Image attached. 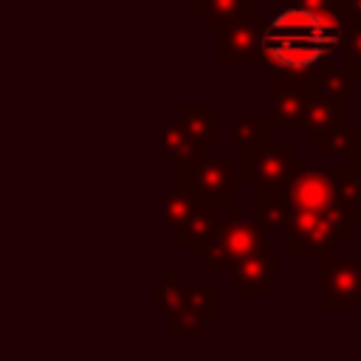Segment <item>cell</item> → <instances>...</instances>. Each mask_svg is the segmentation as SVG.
<instances>
[{
    "instance_id": "obj_1",
    "label": "cell",
    "mask_w": 361,
    "mask_h": 361,
    "mask_svg": "<svg viewBox=\"0 0 361 361\" xmlns=\"http://www.w3.org/2000/svg\"><path fill=\"white\" fill-rule=\"evenodd\" d=\"M347 14L316 8L305 0H279L265 14L262 65L274 76H313L344 56Z\"/></svg>"
},
{
    "instance_id": "obj_5",
    "label": "cell",
    "mask_w": 361,
    "mask_h": 361,
    "mask_svg": "<svg viewBox=\"0 0 361 361\" xmlns=\"http://www.w3.org/2000/svg\"><path fill=\"white\" fill-rule=\"evenodd\" d=\"M245 178L254 192H285L296 172V144L293 141H265L257 152L240 158Z\"/></svg>"
},
{
    "instance_id": "obj_4",
    "label": "cell",
    "mask_w": 361,
    "mask_h": 361,
    "mask_svg": "<svg viewBox=\"0 0 361 361\" xmlns=\"http://www.w3.org/2000/svg\"><path fill=\"white\" fill-rule=\"evenodd\" d=\"M234 155H203L195 166L178 169L172 180H166V192H186L197 200L231 206V197L245 192V172L231 164Z\"/></svg>"
},
{
    "instance_id": "obj_19",
    "label": "cell",
    "mask_w": 361,
    "mask_h": 361,
    "mask_svg": "<svg viewBox=\"0 0 361 361\" xmlns=\"http://www.w3.org/2000/svg\"><path fill=\"white\" fill-rule=\"evenodd\" d=\"M180 296L209 324L220 319V285L217 282H180Z\"/></svg>"
},
{
    "instance_id": "obj_27",
    "label": "cell",
    "mask_w": 361,
    "mask_h": 361,
    "mask_svg": "<svg viewBox=\"0 0 361 361\" xmlns=\"http://www.w3.org/2000/svg\"><path fill=\"white\" fill-rule=\"evenodd\" d=\"M355 313H358V322H361V305H358V310H355Z\"/></svg>"
},
{
    "instance_id": "obj_29",
    "label": "cell",
    "mask_w": 361,
    "mask_h": 361,
    "mask_svg": "<svg viewBox=\"0 0 361 361\" xmlns=\"http://www.w3.org/2000/svg\"><path fill=\"white\" fill-rule=\"evenodd\" d=\"M259 3H262V0H259Z\"/></svg>"
},
{
    "instance_id": "obj_21",
    "label": "cell",
    "mask_w": 361,
    "mask_h": 361,
    "mask_svg": "<svg viewBox=\"0 0 361 361\" xmlns=\"http://www.w3.org/2000/svg\"><path fill=\"white\" fill-rule=\"evenodd\" d=\"M197 206V197L195 195H186V192H166V231L169 234H178L183 228V223L189 220V214L195 212Z\"/></svg>"
},
{
    "instance_id": "obj_23",
    "label": "cell",
    "mask_w": 361,
    "mask_h": 361,
    "mask_svg": "<svg viewBox=\"0 0 361 361\" xmlns=\"http://www.w3.org/2000/svg\"><path fill=\"white\" fill-rule=\"evenodd\" d=\"M358 138H361V135H358L353 127H341V130L330 133V135L319 144V149H322V155H327V158H347V152L353 149V144H355Z\"/></svg>"
},
{
    "instance_id": "obj_15",
    "label": "cell",
    "mask_w": 361,
    "mask_h": 361,
    "mask_svg": "<svg viewBox=\"0 0 361 361\" xmlns=\"http://www.w3.org/2000/svg\"><path fill=\"white\" fill-rule=\"evenodd\" d=\"M206 144L195 141L178 121L175 116L166 118V169L169 172H178L183 166H195L206 152Z\"/></svg>"
},
{
    "instance_id": "obj_17",
    "label": "cell",
    "mask_w": 361,
    "mask_h": 361,
    "mask_svg": "<svg viewBox=\"0 0 361 361\" xmlns=\"http://www.w3.org/2000/svg\"><path fill=\"white\" fill-rule=\"evenodd\" d=\"M192 11L206 28H220L231 20L259 14V0H192Z\"/></svg>"
},
{
    "instance_id": "obj_6",
    "label": "cell",
    "mask_w": 361,
    "mask_h": 361,
    "mask_svg": "<svg viewBox=\"0 0 361 361\" xmlns=\"http://www.w3.org/2000/svg\"><path fill=\"white\" fill-rule=\"evenodd\" d=\"M322 310H358L361 305V259L358 257H324L319 259Z\"/></svg>"
},
{
    "instance_id": "obj_20",
    "label": "cell",
    "mask_w": 361,
    "mask_h": 361,
    "mask_svg": "<svg viewBox=\"0 0 361 361\" xmlns=\"http://www.w3.org/2000/svg\"><path fill=\"white\" fill-rule=\"evenodd\" d=\"M164 313H166V333L169 336H203L209 327V322L189 302H183V296H178Z\"/></svg>"
},
{
    "instance_id": "obj_3",
    "label": "cell",
    "mask_w": 361,
    "mask_h": 361,
    "mask_svg": "<svg viewBox=\"0 0 361 361\" xmlns=\"http://www.w3.org/2000/svg\"><path fill=\"white\" fill-rule=\"evenodd\" d=\"M268 237L271 234L262 228L259 220L248 223L245 209L231 203L228 212H226V220L217 228V234L206 245L192 248V259L203 262L206 271H228L240 259L268 251Z\"/></svg>"
},
{
    "instance_id": "obj_18",
    "label": "cell",
    "mask_w": 361,
    "mask_h": 361,
    "mask_svg": "<svg viewBox=\"0 0 361 361\" xmlns=\"http://www.w3.org/2000/svg\"><path fill=\"white\" fill-rule=\"evenodd\" d=\"M254 206L259 212V223L268 234H282L290 220V203L285 192H254Z\"/></svg>"
},
{
    "instance_id": "obj_25",
    "label": "cell",
    "mask_w": 361,
    "mask_h": 361,
    "mask_svg": "<svg viewBox=\"0 0 361 361\" xmlns=\"http://www.w3.org/2000/svg\"><path fill=\"white\" fill-rule=\"evenodd\" d=\"M344 164L347 166H353V169H358L361 172V138L353 144V149L347 152V158H344Z\"/></svg>"
},
{
    "instance_id": "obj_2",
    "label": "cell",
    "mask_w": 361,
    "mask_h": 361,
    "mask_svg": "<svg viewBox=\"0 0 361 361\" xmlns=\"http://www.w3.org/2000/svg\"><path fill=\"white\" fill-rule=\"evenodd\" d=\"M358 212L361 209L341 200L330 212H290L282 243L296 259H324L336 254V248H344L347 237L361 228Z\"/></svg>"
},
{
    "instance_id": "obj_10",
    "label": "cell",
    "mask_w": 361,
    "mask_h": 361,
    "mask_svg": "<svg viewBox=\"0 0 361 361\" xmlns=\"http://www.w3.org/2000/svg\"><path fill=\"white\" fill-rule=\"evenodd\" d=\"M285 195H288L290 212H330L338 203L336 175L327 166L296 169Z\"/></svg>"
},
{
    "instance_id": "obj_16",
    "label": "cell",
    "mask_w": 361,
    "mask_h": 361,
    "mask_svg": "<svg viewBox=\"0 0 361 361\" xmlns=\"http://www.w3.org/2000/svg\"><path fill=\"white\" fill-rule=\"evenodd\" d=\"M361 79H358V65H353L350 59L347 62H336V65H327L322 68L319 73L310 76V90L313 93H322V96H353L358 90Z\"/></svg>"
},
{
    "instance_id": "obj_22",
    "label": "cell",
    "mask_w": 361,
    "mask_h": 361,
    "mask_svg": "<svg viewBox=\"0 0 361 361\" xmlns=\"http://www.w3.org/2000/svg\"><path fill=\"white\" fill-rule=\"evenodd\" d=\"M333 175H336V195H338V200L347 203V206L361 209V172L344 164V166H336Z\"/></svg>"
},
{
    "instance_id": "obj_9",
    "label": "cell",
    "mask_w": 361,
    "mask_h": 361,
    "mask_svg": "<svg viewBox=\"0 0 361 361\" xmlns=\"http://www.w3.org/2000/svg\"><path fill=\"white\" fill-rule=\"evenodd\" d=\"M285 279V259L271 257L268 251L251 254L228 268V296L234 299H262L271 288L282 285Z\"/></svg>"
},
{
    "instance_id": "obj_12",
    "label": "cell",
    "mask_w": 361,
    "mask_h": 361,
    "mask_svg": "<svg viewBox=\"0 0 361 361\" xmlns=\"http://www.w3.org/2000/svg\"><path fill=\"white\" fill-rule=\"evenodd\" d=\"M175 121L206 147L220 138V107L214 102H186L178 107Z\"/></svg>"
},
{
    "instance_id": "obj_28",
    "label": "cell",
    "mask_w": 361,
    "mask_h": 361,
    "mask_svg": "<svg viewBox=\"0 0 361 361\" xmlns=\"http://www.w3.org/2000/svg\"><path fill=\"white\" fill-rule=\"evenodd\" d=\"M358 259H361V248H358Z\"/></svg>"
},
{
    "instance_id": "obj_26",
    "label": "cell",
    "mask_w": 361,
    "mask_h": 361,
    "mask_svg": "<svg viewBox=\"0 0 361 361\" xmlns=\"http://www.w3.org/2000/svg\"><path fill=\"white\" fill-rule=\"evenodd\" d=\"M350 11H353L355 17H361V0H350Z\"/></svg>"
},
{
    "instance_id": "obj_11",
    "label": "cell",
    "mask_w": 361,
    "mask_h": 361,
    "mask_svg": "<svg viewBox=\"0 0 361 361\" xmlns=\"http://www.w3.org/2000/svg\"><path fill=\"white\" fill-rule=\"evenodd\" d=\"M347 127V99L310 93L305 107V133L310 144H322L330 133Z\"/></svg>"
},
{
    "instance_id": "obj_24",
    "label": "cell",
    "mask_w": 361,
    "mask_h": 361,
    "mask_svg": "<svg viewBox=\"0 0 361 361\" xmlns=\"http://www.w3.org/2000/svg\"><path fill=\"white\" fill-rule=\"evenodd\" d=\"M344 56L361 68V17L353 11L347 14V28H344Z\"/></svg>"
},
{
    "instance_id": "obj_13",
    "label": "cell",
    "mask_w": 361,
    "mask_h": 361,
    "mask_svg": "<svg viewBox=\"0 0 361 361\" xmlns=\"http://www.w3.org/2000/svg\"><path fill=\"white\" fill-rule=\"evenodd\" d=\"M271 121L268 116H240L231 121L228 130V155L234 158H245L251 152H257L265 141H271Z\"/></svg>"
},
{
    "instance_id": "obj_7",
    "label": "cell",
    "mask_w": 361,
    "mask_h": 361,
    "mask_svg": "<svg viewBox=\"0 0 361 361\" xmlns=\"http://www.w3.org/2000/svg\"><path fill=\"white\" fill-rule=\"evenodd\" d=\"M262 14H248L217 28V62L223 68H257L262 65Z\"/></svg>"
},
{
    "instance_id": "obj_14",
    "label": "cell",
    "mask_w": 361,
    "mask_h": 361,
    "mask_svg": "<svg viewBox=\"0 0 361 361\" xmlns=\"http://www.w3.org/2000/svg\"><path fill=\"white\" fill-rule=\"evenodd\" d=\"M223 209H226V206L197 200L195 212L189 214V220H186V223H183V228L178 231V243H180L183 248L206 245V243L217 234V228H220V223H223V217H220V212H223Z\"/></svg>"
},
{
    "instance_id": "obj_8",
    "label": "cell",
    "mask_w": 361,
    "mask_h": 361,
    "mask_svg": "<svg viewBox=\"0 0 361 361\" xmlns=\"http://www.w3.org/2000/svg\"><path fill=\"white\" fill-rule=\"evenodd\" d=\"M310 76H268V121L274 130H305Z\"/></svg>"
}]
</instances>
